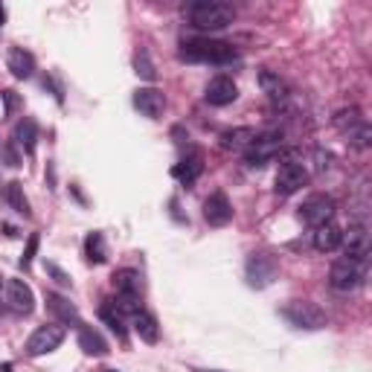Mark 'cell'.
Instances as JSON below:
<instances>
[{"instance_id": "cell-32", "label": "cell", "mask_w": 372, "mask_h": 372, "mask_svg": "<svg viewBox=\"0 0 372 372\" xmlns=\"http://www.w3.org/2000/svg\"><path fill=\"white\" fill-rule=\"evenodd\" d=\"M0 154H4V160H6V166H9V169L21 166V154H18L12 146H0Z\"/></svg>"}, {"instance_id": "cell-7", "label": "cell", "mask_w": 372, "mask_h": 372, "mask_svg": "<svg viewBox=\"0 0 372 372\" xmlns=\"http://www.w3.org/2000/svg\"><path fill=\"white\" fill-rule=\"evenodd\" d=\"M65 326H38L33 334H29V340H26V355L29 358H41V355H50V352H55L61 344H65Z\"/></svg>"}, {"instance_id": "cell-24", "label": "cell", "mask_w": 372, "mask_h": 372, "mask_svg": "<svg viewBox=\"0 0 372 372\" xmlns=\"http://www.w3.org/2000/svg\"><path fill=\"white\" fill-rule=\"evenodd\" d=\"M84 256L90 265H105L108 262V244L99 230H93L84 236Z\"/></svg>"}, {"instance_id": "cell-5", "label": "cell", "mask_w": 372, "mask_h": 372, "mask_svg": "<svg viewBox=\"0 0 372 372\" xmlns=\"http://www.w3.org/2000/svg\"><path fill=\"white\" fill-rule=\"evenodd\" d=\"M285 148V134L283 131H262L253 137V143L244 148V163L251 166V169H262L268 166L270 160L279 158V151Z\"/></svg>"}, {"instance_id": "cell-11", "label": "cell", "mask_w": 372, "mask_h": 372, "mask_svg": "<svg viewBox=\"0 0 372 372\" xmlns=\"http://www.w3.org/2000/svg\"><path fill=\"white\" fill-rule=\"evenodd\" d=\"M6 308L18 317H29L35 312V294L23 279H9L6 283Z\"/></svg>"}, {"instance_id": "cell-35", "label": "cell", "mask_w": 372, "mask_h": 372, "mask_svg": "<svg viewBox=\"0 0 372 372\" xmlns=\"http://www.w3.org/2000/svg\"><path fill=\"white\" fill-rule=\"evenodd\" d=\"M0 372H12V363H4V366H0Z\"/></svg>"}, {"instance_id": "cell-18", "label": "cell", "mask_w": 372, "mask_h": 372, "mask_svg": "<svg viewBox=\"0 0 372 372\" xmlns=\"http://www.w3.org/2000/svg\"><path fill=\"white\" fill-rule=\"evenodd\" d=\"M259 84H262V90L268 93V99L276 102V105H285V102L291 99L288 82L279 79V73H273V70H262V73H259Z\"/></svg>"}, {"instance_id": "cell-28", "label": "cell", "mask_w": 372, "mask_h": 372, "mask_svg": "<svg viewBox=\"0 0 372 372\" xmlns=\"http://www.w3.org/2000/svg\"><path fill=\"white\" fill-rule=\"evenodd\" d=\"M99 320L119 337V340H126L128 337V332H126V323H122V314L116 312V305L114 302H102L99 305Z\"/></svg>"}, {"instance_id": "cell-15", "label": "cell", "mask_w": 372, "mask_h": 372, "mask_svg": "<svg viewBox=\"0 0 372 372\" xmlns=\"http://www.w3.org/2000/svg\"><path fill=\"white\" fill-rule=\"evenodd\" d=\"M344 256H349V259H369V247H372V241H369V227L366 224H352L349 227V233H344Z\"/></svg>"}, {"instance_id": "cell-21", "label": "cell", "mask_w": 372, "mask_h": 372, "mask_svg": "<svg viewBox=\"0 0 372 372\" xmlns=\"http://www.w3.org/2000/svg\"><path fill=\"white\" fill-rule=\"evenodd\" d=\"M15 146H21L29 158L35 154V143H38V122L33 119V116H23V119H18V126H15Z\"/></svg>"}, {"instance_id": "cell-2", "label": "cell", "mask_w": 372, "mask_h": 372, "mask_svg": "<svg viewBox=\"0 0 372 372\" xmlns=\"http://www.w3.org/2000/svg\"><path fill=\"white\" fill-rule=\"evenodd\" d=\"M186 18L195 29H204V33H219V29H227L236 21V9L224 0H192L186 6Z\"/></svg>"}, {"instance_id": "cell-23", "label": "cell", "mask_w": 372, "mask_h": 372, "mask_svg": "<svg viewBox=\"0 0 372 372\" xmlns=\"http://www.w3.org/2000/svg\"><path fill=\"white\" fill-rule=\"evenodd\" d=\"M340 241H344V230H340L334 221H329V224H320V227L314 230V247H317L320 253L337 251V247H340Z\"/></svg>"}, {"instance_id": "cell-22", "label": "cell", "mask_w": 372, "mask_h": 372, "mask_svg": "<svg viewBox=\"0 0 372 372\" xmlns=\"http://www.w3.org/2000/svg\"><path fill=\"white\" fill-rule=\"evenodd\" d=\"M256 134H259L256 128H247V126H241V128H230V131H224V134L219 137V146H221L224 151H244L247 146L253 143Z\"/></svg>"}, {"instance_id": "cell-38", "label": "cell", "mask_w": 372, "mask_h": 372, "mask_svg": "<svg viewBox=\"0 0 372 372\" xmlns=\"http://www.w3.org/2000/svg\"><path fill=\"white\" fill-rule=\"evenodd\" d=\"M0 285H4V276H0Z\"/></svg>"}, {"instance_id": "cell-37", "label": "cell", "mask_w": 372, "mask_h": 372, "mask_svg": "<svg viewBox=\"0 0 372 372\" xmlns=\"http://www.w3.org/2000/svg\"><path fill=\"white\" fill-rule=\"evenodd\" d=\"M105 372H119V369H105Z\"/></svg>"}, {"instance_id": "cell-12", "label": "cell", "mask_w": 372, "mask_h": 372, "mask_svg": "<svg viewBox=\"0 0 372 372\" xmlns=\"http://www.w3.org/2000/svg\"><path fill=\"white\" fill-rule=\"evenodd\" d=\"M204 99L209 105H215V108H224V105L239 99V87H236V82L230 76H215L204 87Z\"/></svg>"}, {"instance_id": "cell-25", "label": "cell", "mask_w": 372, "mask_h": 372, "mask_svg": "<svg viewBox=\"0 0 372 372\" xmlns=\"http://www.w3.org/2000/svg\"><path fill=\"white\" fill-rule=\"evenodd\" d=\"M114 288L116 297H140V273L126 268V270H116L114 273Z\"/></svg>"}, {"instance_id": "cell-19", "label": "cell", "mask_w": 372, "mask_h": 372, "mask_svg": "<svg viewBox=\"0 0 372 372\" xmlns=\"http://www.w3.org/2000/svg\"><path fill=\"white\" fill-rule=\"evenodd\" d=\"M201 172H204V154H201V151L186 154V158H183L180 163H175V169H172V175H175L183 186H192V183L201 177Z\"/></svg>"}, {"instance_id": "cell-36", "label": "cell", "mask_w": 372, "mask_h": 372, "mask_svg": "<svg viewBox=\"0 0 372 372\" xmlns=\"http://www.w3.org/2000/svg\"><path fill=\"white\" fill-rule=\"evenodd\" d=\"M195 372H224V369H195Z\"/></svg>"}, {"instance_id": "cell-1", "label": "cell", "mask_w": 372, "mask_h": 372, "mask_svg": "<svg viewBox=\"0 0 372 372\" xmlns=\"http://www.w3.org/2000/svg\"><path fill=\"white\" fill-rule=\"evenodd\" d=\"M180 58L192 61V65H236L239 61V50L227 41L219 38H186L180 44Z\"/></svg>"}, {"instance_id": "cell-17", "label": "cell", "mask_w": 372, "mask_h": 372, "mask_svg": "<svg viewBox=\"0 0 372 372\" xmlns=\"http://www.w3.org/2000/svg\"><path fill=\"white\" fill-rule=\"evenodd\" d=\"M6 67L12 70V76L15 79H33L35 76V55L29 53V50H23V47H9V53H6Z\"/></svg>"}, {"instance_id": "cell-6", "label": "cell", "mask_w": 372, "mask_h": 372, "mask_svg": "<svg viewBox=\"0 0 372 372\" xmlns=\"http://www.w3.org/2000/svg\"><path fill=\"white\" fill-rule=\"evenodd\" d=\"M334 128L349 137L352 148H369V143H372V128H369V122H366L361 108L337 111L334 114Z\"/></svg>"}, {"instance_id": "cell-10", "label": "cell", "mask_w": 372, "mask_h": 372, "mask_svg": "<svg viewBox=\"0 0 372 372\" xmlns=\"http://www.w3.org/2000/svg\"><path fill=\"white\" fill-rule=\"evenodd\" d=\"M305 183H308V169H305L302 163H297V160H288V163L279 166V172H276L273 192H276L279 198H288V195L300 192Z\"/></svg>"}, {"instance_id": "cell-33", "label": "cell", "mask_w": 372, "mask_h": 372, "mask_svg": "<svg viewBox=\"0 0 372 372\" xmlns=\"http://www.w3.org/2000/svg\"><path fill=\"white\" fill-rule=\"evenodd\" d=\"M44 87H50V90H53L55 102H65V90H61V84H55V79H53V76H44Z\"/></svg>"}, {"instance_id": "cell-27", "label": "cell", "mask_w": 372, "mask_h": 372, "mask_svg": "<svg viewBox=\"0 0 372 372\" xmlns=\"http://www.w3.org/2000/svg\"><path fill=\"white\" fill-rule=\"evenodd\" d=\"M134 332L140 334V340H146V344H158V340H160V326H158V317L148 314V312L134 314Z\"/></svg>"}, {"instance_id": "cell-31", "label": "cell", "mask_w": 372, "mask_h": 372, "mask_svg": "<svg viewBox=\"0 0 372 372\" xmlns=\"http://www.w3.org/2000/svg\"><path fill=\"white\" fill-rule=\"evenodd\" d=\"M44 270L53 276V283H55V285H61V288H73L70 273H67V270H61L55 262H44Z\"/></svg>"}, {"instance_id": "cell-26", "label": "cell", "mask_w": 372, "mask_h": 372, "mask_svg": "<svg viewBox=\"0 0 372 372\" xmlns=\"http://www.w3.org/2000/svg\"><path fill=\"white\" fill-rule=\"evenodd\" d=\"M4 195H6L9 207H12L18 215H23V219H33V209H29V201H26V195H23V183H21V180H9V183L4 186Z\"/></svg>"}, {"instance_id": "cell-20", "label": "cell", "mask_w": 372, "mask_h": 372, "mask_svg": "<svg viewBox=\"0 0 372 372\" xmlns=\"http://www.w3.org/2000/svg\"><path fill=\"white\" fill-rule=\"evenodd\" d=\"M79 349L90 358H105L108 355V340L93 329V326H79Z\"/></svg>"}, {"instance_id": "cell-16", "label": "cell", "mask_w": 372, "mask_h": 372, "mask_svg": "<svg viewBox=\"0 0 372 372\" xmlns=\"http://www.w3.org/2000/svg\"><path fill=\"white\" fill-rule=\"evenodd\" d=\"M47 308H50V314L61 323V326H82V320H79V308L67 300V297H61V294H55V291H47Z\"/></svg>"}, {"instance_id": "cell-30", "label": "cell", "mask_w": 372, "mask_h": 372, "mask_svg": "<svg viewBox=\"0 0 372 372\" xmlns=\"http://www.w3.org/2000/svg\"><path fill=\"white\" fill-rule=\"evenodd\" d=\"M38 244H41V236H38V233H29L26 247H23V256H21V270L33 268V259H35V253H38Z\"/></svg>"}, {"instance_id": "cell-4", "label": "cell", "mask_w": 372, "mask_h": 372, "mask_svg": "<svg viewBox=\"0 0 372 372\" xmlns=\"http://www.w3.org/2000/svg\"><path fill=\"white\" fill-rule=\"evenodd\" d=\"M279 317L288 320L294 329H305V332H317L329 326L326 312L317 302H308V300H291L288 305L279 308Z\"/></svg>"}, {"instance_id": "cell-34", "label": "cell", "mask_w": 372, "mask_h": 372, "mask_svg": "<svg viewBox=\"0 0 372 372\" xmlns=\"http://www.w3.org/2000/svg\"><path fill=\"white\" fill-rule=\"evenodd\" d=\"M4 21H6V6L0 4V29H4Z\"/></svg>"}, {"instance_id": "cell-3", "label": "cell", "mask_w": 372, "mask_h": 372, "mask_svg": "<svg viewBox=\"0 0 372 372\" xmlns=\"http://www.w3.org/2000/svg\"><path fill=\"white\" fill-rule=\"evenodd\" d=\"M369 276V259H349V256H340L332 270H329V285L334 291H358Z\"/></svg>"}, {"instance_id": "cell-9", "label": "cell", "mask_w": 372, "mask_h": 372, "mask_svg": "<svg viewBox=\"0 0 372 372\" xmlns=\"http://www.w3.org/2000/svg\"><path fill=\"white\" fill-rule=\"evenodd\" d=\"M300 219L308 224V227H320V224H329L332 219H334V198L332 195H323V192H317V195H308L305 201H302V207H300Z\"/></svg>"}, {"instance_id": "cell-8", "label": "cell", "mask_w": 372, "mask_h": 372, "mask_svg": "<svg viewBox=\"0 0 372 372\" xmlns=\"http://www.w3.org/2000/svg\"><path fill=\"white\" fill-rule=\"evenodd\" d=\"M276 273H279V262L273 259V256H268V253H253L251 259H247V265H244V276H247V285L251 288H268L273 279H276Z\"/></svg>"}, {"instance_id": "cell-14", "label": "cell", "mask_w": 372, "mask_h": 372, "mask_svg": "<svg viewBox=\"0 0 372 372\" xmlns=\"http://www.w3.org/2000/svg\"><path fill=\"white\" fill-rule=\"evenodd\" d=\"M204 219L212 224V227H224L233 221V204L230 198L219 190V192H212L207 201H204Z\"/></svg>"}, {"instance_id": "cell-13", "label": "cell", "mask_w": 372, "mask_h": 372, "mask_svg": "<svg viewBox=\"0 0 372 372\" xmlns=\"http://www.w3.org/2000/svg\"><path fill=\"white\" fill-rule=\"evenodd\" d=\"M131 102L148 119H160V114L166 108V97H163V90H158V87H137Z\"/></svg>"}, {"instance_id": "cell-29", "label": "cell", "mask_w": 372, "mask_h": 372, "mask_svg": "<svg viewBox=\"0 0 372 372\" xmlns=\"http://www.w3.org/2000/svg\"><path fill=\"white\" fill-rule=\"evenodd\" d=\"M134 70H137V76H143L146 82L158 79V70H154V65H151V58H148L146 50H137V55H134Z\"/></svg>"}]
</instances>
